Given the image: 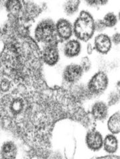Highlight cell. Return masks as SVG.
Returning a JSON list of instances; mask_svg holds the SVG:
<instances>
[{"mask_svg": "<svg viewBox=\"0 0 120 159\" xmlns=\"http://www.w3.org/2000/svg\"><path fill=\"white\" fill-rule=\"evenodd\" d=\"M35 37L38 42L46 44L58 43L56 24L53 20L45 19L40 21L35 28Z\"/></svg>", "mask_w": 120, "mask_h": 159, "instance_id": "3957f363", "label": "cell"}, {"mask_svg": "<svg viewBox=\"0 0 120 159\" xmlns=\"http://www.w3.org/2000/svg\"><path fill=\"white\" fill-rule=\"evenodd\" d=\"M102 21H103L106 28H112L117 24L118 18L117 16H115L113 13L109 12L104 16Z\"/></svg>", "mask_w": 120, "mask_h": 159, "instance_id": "2e32d148", "label": "cell"}, {"mask_svg": "<svg viewBox=\"0 0 120 159\" xmlns=\"http://www.w3.org/2000/svg\"><path fill=\"white\" fill-rule=\"evenodd\" d=\"M103 138L99 132L95 130H90L86 136V144L92 151H98L103 146Z\"/></svg>", "mask_w": 120, "mask_h": 159, "instance_id": "30bf717a", "label": "cell"}, {"mask_svg": "<svg viewBox=\"0 0 120 159\" xmlns=\"http://www.w3.org/2000/svg\"><path fill=\"white\" fill-rule=\"evenodd\" d=\"M109 80L107 74L100 71L93 76L88 83V90L93 95L101 94L108 86Z\"/></svg>", "mask_w": 120, "mask_h": 159, "instance_id": "277c9868", "label": "cell"}, {"mask_svg": "<svg viewBox=\"0 0 120 159\" xmlns=\"http://www.w3.org/2000/svg\"><path fill=\"white\" fill-rule=\"evenodd\" d=\"M87 52L89 54H91L93 52V47L90 43H88L87 46Z\"/></svg>", "mask_w": 120, "mask_h": 159, "instance_id": "7402d4cb", "label": "cell"}, {"mask_svg": "<svg viewBox=\"0 0 120 159\" xmlns=\"http://www.w3.org/2000/svg\"><path fill=\"white\" fill-rule=\"evenodd\" d=\"M80 66L82 68L83 72H87L89 70L91 69V61L90 58L87 56L83 57L81 60V61H80Z\"/></svg>", "mask_w": 120, "mask_h": 159, "instance_id": "e0dca14e", "label": "cell"}, {"mask_svg": "<svg viewBox=\"0 0 120 159\" xmlns=\"http://www.w3.org/2000/svg\"><path fill=\"white\" fill-rule=\"evenodd\" d=\"M108 1H86V3L88 4V6L92 7H96L99 6H104L108 3Z\"/></svg>", "mask_w": 120, "mask_h": 159, "instance_id": "ffe728a7", "label": "cell"}, {"mask_svg": "<svg viewBox=\"0 0 120 159\" xmlns=\"http://www.w3.org/2000/svg\"><path fill=\"white\" fill-rule=\"evenodd\" d=\"M2 35H3V30H2V28L0 27V38L2 37Z\"/></svg>", "mask_w": 120, "mask_h": 159, "instance_id": "603a6c76", "label": "cell"}, {"mask_svg": "<svg viewBox=\"0 0 120 159\" xmlns=\"http://www.w3.org/2000/svg\"><path fill=\"white\" fill-rule=\"evenodd\" d=\"M83 71L79 64H69L65 68L63 72V77L65 81L69 84H74L78 82L82 78Z\"/></svg>", "mask_w": 120, "mask_h": 159, "instance_id": "8992f818", "label": "cell"}, {"mask_svg": "<svg viewBox=\"0 0 120 159\" xmlns=\"http://www.w3.org/2000/svg\"><path fill=\"white\" fill-rule=\"evenodd\" d=\"M105 28V25L102 20H99L95 21V31H97V32H102Z\"/></svg>", "mask_w": 120, "mask_h": 159, "instance_id": "d6986e66", "label": "cell"}, {"mask_svg": "<svg viewBox=\"0 0 120 159\" xmlns=\"http://www.w3.org/2000/svg\"><path fill=\"white\" fill-rule=\"evenodd\" d=\"M112 42H113L115 45H118L120 42V35L119 33H115L113 36H112Z\"/></svg>", "mask_w": 120, "mask_h": 159, "instance_id": "44dd1931", "label": "cell"}, {"mask_svg": "<svg viewBox=\"0 0 120 159\" xmlns=\"http://www.w3.org/2000/svg\"><path fill=\"white\" fill-rule=\"evenodd\" d=\"M3 69L0 94L4 96L2 114L14 126L25 143L34 148L48 144L53 125L64 118L85 114L64 90H52L42 76L41 51L34 40L25 39L7 50L1 58Z\"/></svg>", "mask_w": 120, "mask_h": 159, "instance_id": "6da1fadb", "label": "cell"}, {"mask_svg": "<svg viewBox=\"0 0 120 159\" xmlns=\"http://www.w3.org/2000/svg\"><path fill=\"white\" fill-rule=\"evenodd\" d=\"M91 116L96 120H104L108 116V107L103 102H97L93 105Z\"/></svg>", "mask_w": 120, "mask_h": 159, "instance_id": "8fae6325", "label": "cell"}, {"mask_svg": "<svg viewBox=\"0 0 120 159\" xmlns=\"http://www.w3.org/2000/svg\"><path fill=\"white\" fill-rule=\"evenodd\" d=\"M81 51V43L78 40L72 39L67 42L64 47V54L69 58L77 56Z\"/></svg>", "mask_w": 120, "mask_h": 159, "instance_id": "7c38bea8", "label": "cell"}, {"mask_svg": "<svg viewBox=\"0 0 120 159\" xmlns=\"http://www.w3.org/2000/svg\"><path fill=\"white\" fill-rule=\"evenodd\" d=\"M17 152L18 149L13 141H5L0 147V159H16Z\"/></svg>", "mask_w": 120, "mask_h": 159, "instance_id": "ba28073f", "label": "cell"}, {"mask_svg": "<svg viewBox=\"0 0 120 159\" xmlns=\"http://www.w3.org/2000/svg\"><path fill=\"white\" fill-rule=\"evenodd\" d=\"M0 7H1V5H0Z\"/></svg>", "mask_w": 120, "mask_h": 159, "instance_id": "cb8c5ba5", "label": "cell"}, {"mask_svg": "<svg viewBox=\"0 0 120 159\" xmlns=\"http://www.w3.org/2000/svg\"><path fill=\"white\" fill-rule=\"evenodd\" d=\"M109 131L113 134H118L120 130V115L117 112L111 116L108 123Z\"/></svg>", "mask_w": 120, "mask_h": 159, "instance_id": "5bb4252c", "label": "cell"}, {"mask_svg": "<svg viewBox=\"0 0 120 159\" xmlns=\"http://www.w3.org/2000/svg\"><path fill=\"white\" fill-rule=\"evenodd\" d=\"M57 36L61 40H68L73 34V26L68 20L60 19L56 24Z\"/></svg>", "mask_w": 120, "mask_h": 159, "instance_id": "52a82bcc", "label": "cell"}, {"mask_svg": "<svg viewBox=\"0 0 120 159\" xmlns=\"http://www.w3.org/2000/svg\"><path fill=\"white\" fill-rule=\"evenodd\" d=\"M58 43L46 44L41 52L43 62L49 65L54 66L58 62L60 59L59 50L57 48Z\"/></svg>", "mask_w": 120, "mask_h": 159, "instance_id": "5b68a950", "label": "cell"}, {"mask_svg": "<svg viewBox=\"0 0 120 159\" xmlns=\"http://www.w3.org/2000/svg\"><path fill=\"white\" fill-rule=\"evenodd\" d=\"M75 36L83 42H87L95 32V21L92 16L86 11H82L75 20L73 27Z\"/></svg>", "mask_w": 120, "mask_h": 159, "instance_id": "7a4b0ae2", "label": "cell"}, {"mask_svg": "<svg viewBox=\"0 0 120 159\" xmlns=\"http://www.w3.org/2000/svg\"><path fill=\"white\" fill-rule=\"evenodd\" d=\"M80 4V1H66L64 4V9L65 14L68 16H72L77 12Z\"/></svg>", "mask_w": 120, "mask_h": 159, "instance_id": "9a60e30c", "label": "cell"}, {"mask_svg": "<svg viewBox=\"0 0 120 159\" xmlns=\"http://www.w3.org/2000/svg\"><path fill=\"white\" fill-rule=\"evenodd\" d=\"M104 150L108 153L113 154L116 152L118 149V143L115 136L112 134H108L103 141Z\"/></svg>", "mask_w": 120, "mask_h": 159, "instance_id": "4fadbf2b", "label": "cell"}, {"mask_svg": "<svg viewBox=\"0 0 120 159\" xmlns=\"http://www.w3.org/2000/svg\"><path fill=\"white\" fill-rule=\"evenodd\" d=\"M119 100V94H118L116 92H112L109 96L108 99V103L109 106H112L115 104H116L117 102Z\"/></svg>", "mask_w": 120, "mask_h": 159, "instance_id": "ac0fdd59", "label": "cell"}, {"mask_svg": "<svg viewBox=\"0 0 120 159\" xmlns=\"http://www.w3.org/2000/svg\"><path fill=\"white\" fill-rule=\"evenodd\" d=\"M112 42L108 35L100 34L94 39L95 49L101 54H107L112 48Z\"/></svg>", "mask_w": 120, "mask_h": 159, "instance_id": "9c48e42d", "label": "cell"}]
</instances>
